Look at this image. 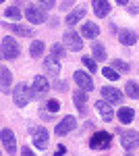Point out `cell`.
Returning <instances> with one entry per match:
<instances>
[{
    "label": "cell",
    "mask_w": 139,
    "mask_h": 156,
    "mask_svg": "<svg viewBox=\"0 0 139 156\" xmlns=\"http://www.w3.org/2000/svg\"><path fill=\"white\" fill-rule=\"evenodd\" d=\"M73 102H75L77 110H79V115H87V92L85 90H75Z\"/></svg>",
    "instance_id": "cell-15"
},
{
    "label": "cell",
    "mask_w": 139,
    "mask_h": 156,
    "mask_svg": "<svg viewBox=\"0 0 139 156\" xmlns=\"http://www.w3.org/2000/svg\"><path fill=\"white\" fill-rule=\"evenodd\" d=\"M110 144H112V135L108 131H96L89 140L92 150H106V148H110Z\"/></svg>",
    "instance_id": "cell-5"
},
{
    "label": "cell",
    "mask_w": 139,
    "mask_h": 156,
    "mask_svg": "<svg viewBox=\"0 0 139 156\" xmlns=\"http://www.w3.org/2000/svg\"><path fill=\"white\" fill-rule=\"evenodd\" d=\"M85 12H87V6H77L73 12H69V17H67V25H75V23H79L83 17H85Z\"/></svg>",
    "instance_id": "cell-20"
},
{
    "label": "cell",
    "mask_w": 139,
    "mask_h": 156,
    "mask_svg": "<svg viewBox=\"0 0 139 156\" xmlns=\"http://www.w3.org/2000/svg\"><path fill=\"white\" fill-rule=\"evenodd\" d=\"M21 156H35V154L31 152V148H23L21 150Z\"/></svg>",
    "instance_id": "cell-38"
},
{
    "label": "cell",
    "mask_w": 139,
    "mask_h": 156,
    "mask_svg": "<svg viewBox=\"0 0 139 156\" xmlns=\"http://www.w3.org/2000/svg\"><path fill=\"white\" fill-rule=\"evenodd\" d=\"M67 87H69L67 81H56V83H54V90H56V92H67Z\"/></svg>",
    "instance_id": "cell-34"
},
{
    "label": "cell",
    "mask_w": 139,
    "mask_h": 156,
    "mask_svg": "<svg viewBox=\"0 0 139 156\" xmlns=\"http://www.w3.org/2000/svg\"><path fill=\"white\" fill-rule=\"evenodd\" d=\"M44 71L48 73V75H52V77H58V73H60V60L56 58V56H46L44 58Z\"/></svg>",
    "instance_id": "cell-16"
},
{
    "label": "cell",
    "mask_w": 139,
    "mask_h": 156,
    "mask_svg": "<svg viewBox=\"0 0 139 156\" xmlns=\"http://www.w3.org/2000/svg\"><path fill=\"white\" fill-rule=\"evenodd\" d=\"M25 19H27L29 23L40 25V23H44L48 17H46V11H44L40 4H27V6H25Z\"/></svg>",
    "instance_id": "cell-3"
},
{
    "label": "cell",
    "mask_w": 139,
    "mask_h": 156,
    "mask_svg": "<svg viewBox=\"0 0 139 156\" xmlns=\"http://www.w3.org/2000/svg\"><path fill=\"white\" fill-rule=\"evenodd\" d=\"M93 106H96V110L100 112V117H102L104 123H112V119H114V110H112V106H110V102H106V100H98Z\"/></svg>",
    "instance_id": "cell-10"
},
{
    "label": "cell",
    "mask_w": 139,
    "mask_h": 156,
    "mask_svg": "<svg viewBox=\"0 0 139 156\" xmlns=\"http://www.w3.org/2000/svg\"><path fill=\"white\" fill-rule=\"evenodd\" d=\"M21 54V46L17 44V40L11 36L2 37V58H17Z\"/></svg>",
    "instance_id": "cell-4"
},
{
    "label": "cell",
    "mask_w": 139,
    "mask_h": 156,
    "mask_svg": "<svg viewBox=\"0 0 139 156\" xmlns=\"http://www.w3.org/2000/svg\"><path fill=\"white\" fill-rule=\"evenodd\" d=\"M58 23H60V21H58V19H50V27H56Z\"/></svg>",
    "instance_id": "cell-39"
},
{
    "label": "cell",
    "mask_w": 139,
    "mask_h": 156,
    "mask_svg": "<svg viewBox=\"0 0 139 156\" xmlns=\"http://www.w3.org/2000/svg\"><path fill=\"white\" fill-rule=\"evenodd\" d=\"M81 36L87 37V40H96V37L100 36V27L96 23H83L81 27Z\"/></svg>",
    "instance_id": "cell-21"
},
{
    "label": "cell",
    "mask_w": 139,
    "mask_h": 156,
    "mask_svg": "<svg viewBox=\"0 0 139 156\" xmlns=\"http://www.w3.org/2000/svg\"><path fill=\"white\" fill-rule=\"evenodd\" d=\"M62 154H67V148L60 144V146H56V150H54V156H62Z\"/></svg>",
    "instance_id": "cell-36"
},
{
    "label": "cell",
    "mask_w": 139,
    "mask_h": 156,
    "mask_svg": "<svg viewBox=\"0 0 139 156\" xmlns=\"http://www.w3.org/2000/svg\"><path fill=\"white\" fill-rule=\"evenodd\" d=\"M48 92H50V83H48V79H46V77H42V75H35V77H33V98L42 100Z\"/></svg>",
    "instance_id": "cell-9"
},
{
    "label": "cell",
    "mask_w": 139,
    "mask_h": 156,
    "mask_svg": "<svg viewBox=\"0 0 139 156\" xmlns=\"http://www.w3.org/2000/svg\"><path fill=\"white\" fill-rule=\"evenodd\" d=\"M116 117H118L120 123H125V125H127V123H131V121L135 119V110H133L131 106H123L118 112H116Z\"/></svg>",
    "instance_id": "cell-22"
},
{
    "label": "cell",
    "mask_w": 139,
    "mask_h": 156,
    "mask_svg": "<svg viewBox=\"0 0 139 156\" xmlns=\"http://www.w3.org/2000/svg\"><path fill=\"white\" fill-rule=\"evenodd\" d=\"M75 125H77L75 117H73V115H67V117H64V119H62L56 127H54V133H56V135H67L69 131H73V129H75Z\"/></svg>",
    "instance_id": "cell-11"
},
{
    "label": "cell",
    "mask_w": 139,
    "mask_h": 156,
    "mask_svg": "<svg viewBox=\"0 0 139 156\" xmlns=\"http://www.w3.org/2000/svg\"><path fill=\"white\" fill-rule=\"evenodd\" d=\"M127 11L131 12V15H139V2H129Z\"/></svg>",
    "instance_id": "cell-32"
},
{
    "label": "cell",
    "mask_w": 139,
    "mask_h": 156,
    "mask_svg": "<svg viewBox=\"0 0 139 156\" xmlns=\"http://www.w3.org/2000/svg\"><path fill=\"white\" fill-rule=\"evenodd\" d=\"M92 6H93L96 17H108V15H110V11H112V4H110L108 0H93Z\"/></svg>",
    "instance_id": "cell-18"
},
{
    "label": "cell",
    "mask_w": 139,
    "mask_h": 156,
    "mask_svg": "<svg viewBox=\"0 0 139 156\" xmlns=\"http://www.w3.org/2000/svg\"><path fill=\"white\" fill-rule=\"evenodd\" d=\"M62 44H64V48L73 50V52H79V50L83 48V40H81V36H79L77 31H64Z\"/></svg>",
    "instance_id": "cell-6"
},
{
    "label": "cell",
    "mask_w": 139,
    "mask_h": 156,
    "mask_svg": "<svg viewBox=\"0 0 139 156\" xmlns=\"http://www.w3.org/2000/svg\"><path fill=\"white\" fill-rule=\"evenodd\" d=\"M116 37H118V42H120L123 46H135L137 40H139V36L133 31V29H118Z\"/></svg>",
    "instance_id": "cell-14"
},
{
    "label": "cell",
    "mask_w": 139,
    "mask_h": 156,
    "mask_svg": "<svg viewBox=\"0 0 139 156\" xmlns=\"http://www.w3.org/2000/svg\"><path fill=\"white\" fill-rule=\"evenodd\" d=\"M31 98H33V90H29L27 83H17L15 85V90H12V102H15V106L25 108L29 104Z\"/></svg>",
    "instance_id": "cell-1"
},
{
    "label": "cell",
    "mask_w": 139,
    "mask_h": 156,
    "mask_svg": "<svg viewBox=\"0 0 139 156\" xmlns=\"http://www.w3.org/2000/svg\"><path fill=\"white\" fill-rule=\"evenodd\" d=\"M100 92H102L104 100H106V102H110V104H120V102L125 100L123 92H120L118 87H112V85H104Z\"/></svg>",
    "instance_id": "cell-8"
},
{
    "label": "cell",
    "mask_w": 139,
    "mask_h": 156,
    "mask_svg": "<svg viewBox=\"0 0 139 156\" xmlns=\"http://www.w3.org/2000/svg\"><path fill=\"white\" fill-rule=\"evenodd\" d=\"M2 25L9 27L11 31H15L17 36H21V37H33L35 36L33 27H25V25H19V23H2Z\"/></svg>",
    "instance_id": "cell-17"
},
{
    "label": "cell",
    "mask_w": 139,
    "mask_h": 156,
    "mask_svg": "<svg viewBox=\"0 0 139 156\" xmlns=\"http://www.w3.org/2000/svg\"><path fill=\"white\" fill-rule=\"evenodd\" d=\"M112 69H114L116 73H129V71H131L129 62H125V60H120V58H114V60H112Z\"/></svg>",
    "instance_id": "cell-27"
},
{
    "label": "cell",
    "mask_w": 139,
    "mask_h": 156,
    "mask_svg": "<svg viewBox=\"0 0 139 156\" xmlns=\"http://www.w3.org/2000/svg\"><path fill=\"white\" fill-rule=\"evenodd\" d=\"M127 156H131V154H127Z\"/></svg>",
    "instance_id": "cell-40"
},
{
    "label": "cell",
    "mask_w": 139,
    "mask_h": 156,
    "mask_svg": "<svg viewBox=\"0 0 139 156\" xmlns=\"http://www.w3.org/2000/svg\"><path fill=\"white\" fill-rule=\"evenodd\" d=\"M81 62H83V67H85V69H87L89 73H96V71H98V65H96V60L89 58V56H83Z\"/></svg>",
    "instance_id": "cell-28"
},
{
    "label": "cell",
    "mask_w": 139,
    "mask_h": 156,
    "mask_svg": "<svg viewBox=\"0 0 139 156\" xmlns=\"http://www.w3.org/2000/svg\"><path fill=\"white\" fill-rule=\"evenodd\" d=\"M102 75H104L106 79H112V81H116V79L120 77V73H116L112 67H104V69H102Z\"/></svg>",
    "instance_id": "cell-29"
},
{
    "label": "cell",
    "mask_w": 139,
    "mask_h": 156,
    "mask_svg": "<svg viewBox=\"0 0 139 156\" xmlns=\"http://www.w3.org/2000/svg\"><path fill=\"white\" fill-rule=\"evenodd\" d=\"M75 83L79 85V90H85V92H92V90H93L92 75L85 73V71H75Z\"/></svg>",
    "instance_id": "cell-12"
},
{
    "label": "cell",
    "mask_w": 139,
    "mask_h": 156,
    "mask_svg": "<svg viewBox=\"0 0 139 156\" xmlns=\"http://www.w3.org/2000/svg\"><path fill=\"white\" fill-rule=\"evenodd\" d=\"M60 106H62V104H60L58 100H48V104H46L48 112H58V110H60Z\"/></svg>",
    "instance_id": "cell-31"
},
{
    "label": "cell",
    "mask_w": 139,
    "mask_h": 156,
    "mask_svg": "<svg viewBox=\"0 0 139 156\" xmlns=\"http://www.w3.org/2000/svg\"><path fill=\"white\" fill-rule=\"evenodd\" d=\"M31 133H33V146L37 148V150H46L48 148V129H44V127H40V129H31Z\"/></svg>",
    "instance_id": "cell-13"
},
{
    "label": "cell",
    "mask_w": 139,
    "mask_h": 156,
    "mask_svg": "<svg viewBox=\"0 0 139 156\" xmlns=\"http://www.w3.org/2000/svg\"><path fill=\"white\" fill-rule=\"evenodd\" d=\"M40 117H42V119H46V121H52V112H46V110L42 108V110H40Z\"/></svg>",
    "instance_id": "cell-37"
},
{
    "label": "cell",
    "mask_w": 139,
    "mask_h": 156,
    "mask_svg": "<svg viewBox=\"0 0 139 156\" xmlns=\"http://www.w3.org/2000/svg\"><path fill=\"white\" fill-rule=\"evenodd\" d=\"M44 48H46V46H44V42H42V40H33V42H31V46H29V54H31L33 58H40V56L44 54Z\"/></svg>",
    "instance_id": "cell-25"
},
{
    "label": "cell",
    "mask_w": 139,
    "mask_h": 156,
    "mask_svg": "<svg viewBox=\"0 0 139 156\" xmlns=\"http://www.w3.org/2000/svg\"><path fill=\"white\" fill-rule=\"evenodd\" d=\"M40 6L44 9V11H48V9H54V6H58L54 0H44V2H40Z\"/></svg>",
    "instance_id": "cell-33"
},
{
    "label": "cell",
    "mask_w": 139,
    "mask_h": 156,
    "mask_svg": "<svg viewBox=\"0 0 139 156\" xmlns=\"http://www.w3.org/2000/svg\"><path fill=\"white\" fill-rule=\"evenodd\" d=\"M4 17L11 19V21H19V19H21V9H19V4L6 6V9H4Z\"/></svg>",
    "instance_id": "cell-24"
},
{
    "label": "cell",
    "mask_w": 139,
    "mask_h": 156,
    "mask_svg": "<svg viewBox=\"0 0 139 156\" xmlns=\"http://www.w3.org/2000/svg\"><path fill=\"white\" fill-rule=\"evenodd\" d=\"M116 133H118V137H120V146H123L127 152L139 148V133L137 131H133V129H120V127H118Z\"/></svg>",
    "instance_id": "cell-2"
},
{
    "label": "cell",
    "mask_w": 139,
    "mask_h": 156,
    "mask_svg": "<svg viewBox=\"0 0 139 156\" xmlns=\"http://www.w3.org/2000/svg\"><path fill=\"white\" fill-rule=\"evenodd\" d=\"M92 54H93V58H96V60H106V58H108L106 48H104L102 42H93V44H92Z\"/></svg>",
    "instance_id": "cell-23"
},
{
    "label": "cell",
    "mask_w": 139,
    "mask_h": 156,
    "mask_svg": "<svg viewBox=\"0 0 139 156\" xmlns=\"http://www.w3.org/2000/svg\"><path fill=\"white\" fill-rule=\"evenodd\" d=\"M52 56H56L58 60L64 56V44H52Z\"/></svg>",
    "instance_id": "cell-30"
},
{
    "label": "cell",
    "mask_w": 139,
    "mask_h": 156,
    "mask_svg": "<svg viewBox=\"0 0 139 156\" xmlns=\"http://www.w3.org/2000/svg\"><path fill=\"white\" fill-rule=\"evenodd\" d=\"M125 94H127L129 98H133V100H139V83L137 81H127Z\"/></svg>",
    "instance_id": "cell-26"
},
{
    "label": "cell",
    "mask_w": 139,
    "mask_h": 156,
    "mask_svg": "<svg viewBox=\"0 0 139 156\" xmlns=\"http://www.w3.org/2000/svg\"><path fill=\"white\" fill-rule=\"evenodd\" d=\"M11 83H12V73L9 71V67H2L0 69V90H2V94H9Z\"/></svg>",
    "instance_id": "cell-19"
},
{
    "label": "cell",
    "mask_w": 139,
    "mask_h": 156,
    "mask_svg": "<svg viewBox=\"0 0 139 156\" xmlns=\"http://www.w3.org/2000/svg\"><path fill=\"white\" fill-rule=\"evenodd\" d=\"M71 6H75V2H71V0H67V2H60V4H58V9H60V11H69Z\"/></svg>",
    "instance_id": "cell-35"
},
{
    "label": "cell",
    "mask_w": 139,
    "mask_h": 156,
    "mask_svg": "<svg viewBox=\"0 0 139 156\" xmlns=\"http://www.w3.org/2000/svg\"><path fill=\"white\" fill-rule=\"evenodd\" d=\"M0 137H2V146H4V150H6L11 156L17 154V140H15V133H12V129L4 127V129L0 131Z\"/></svg>",
    "instance_id": "cell-7"
}]
</instances>
